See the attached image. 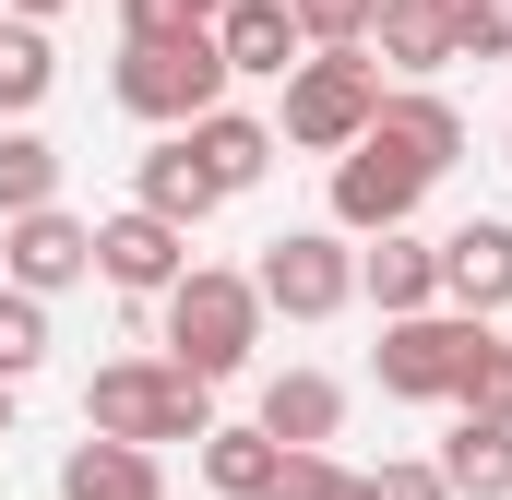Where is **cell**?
<instances>
[{"instance_id": "6da1fadb", "label": "cell", "mask_w": 512, "mask_h": 500, "mask_svg": "<svg viewBox=\"0 0 512 500\" xmlns=\"http://www.w3.org/2000/svg\"><path fill=\"white\" fill-rule=\"evenodd\" d=\"M227 48H215V24H120V60H108V96H120L131 120L155 131H191L203 108H227Z\"/></svg>"}, {"instance_id": "277c9868", "label": "cell", "mask_w": 512, "mask_h": 500, "mask_svg": "<svg viewBox=\"0 0 512 500\" xmlns=\"http://www.w3.org/2000/svg\"><path fill=\"white\" fill-rule=\"evenodd\" d=\"M84 429H108V441H203L215 381H191L179 358H108L84 381Z\"/></svg>"}, {"instance_id": "7402d4cb", "label": "cell", "mask_w": 512, "mask_h": 500, "mask_svg": "<svg viewBox=\"0 0 512 500\" xmlns=\"http://www.w3.org/2000/svg\"><path fill=\"white\" fill-rule=\"evenodd\" d=\"M36 203H60V143L48 131H0V215H36Z\"/></svg>"}, {"instance_id": "4fadbf2b", "label": "cell", "mask_w": 512, "mask_h": 500, "mask_svg": "<svg viewBox=\"0 0 512 500\" xmlns=\"http://www.w3.org/2000/svg\"><path fill=\"white\" fill-rule=\"evenodd\" d=\"M60 500H167V465H155V441L84 429V441L60 453Z\"/></svg>"}, {"instance_id": "8fae6325", "label": "cell", "mask_w": 512, "mask_h": 500, "mask_svg": "<svg viewBox=\"0 0 512 500\" xmlns=\"http://www.w3.org/2000/svg\"><path fill=\"white\" fill-rule=\"evenodd\" d=\"M370 48H382L393 84H429V72H453L465 60V36H453V0H370Z\"/></svg>"}, {"instance_id": "9c48e42d", "label": "cell", "mask_w": 512, "mask_h": 500, "mask_svg": "<svg viewBox=\"0 0 512 500\" xmlns=\"http://www.w3.org/2000/svg\"><path fill=\"white\" fill-rule=\"evenodd\" d=\"M96 274H108L120 298H167V286L191 274V227H167L155 203H120V215L96 227Z\"/></svg>"}, {"instance_id": "4dcf8cb0", "label": "cell", "mask_w": 512, "mask_h": 500, "mask_svg": "<svg viewBox=\"0 0 512 500\" xmlns=\"http://www.w3.org/2000/svg\"><path fill=\"white\" fill-rule=\"evenodd\" d=\"M12 393H24V381H0V441H12Z\"/></svg>"}, {"instance_id": "cb8c5ba5", "label": "cell", "mask_w": 512, "mask_h": 500, "mask_svg": "<svg viewBox=\"0 0 512 500\" xmlns=\"http://www.w3.org/2000/svg\"><path fill=\"white\" fill-rule=\"evenodd\" d=\"M36 358H48V298L0 274V381H36Z\"/></svg>"}, {"instance_id": "30bf717a", "label": "cell", "mask_w": 512, "mask_h": 500, "mask_svg": "<svg viewBox=\"0 0 512 500\" xmlns=\"http://www.w3.org/2000/svg\"><path fill=\"white\" fill-rule=\"evenodd\" d=\"M441 298L477 310V322L512 310V215H465V227L441 239Z\"/></svg>"}, {"instance_id": "f1b7e54d", "label": "cell", "mask_w": 512, "mask_h": 500, "mask_svg": "<svg viewBox=\"0 0 512 500\" xmlns=\"http://www.w3.org/2000/svg\"><path fill=\"white\" fill-rule=\"evenodd\" d=\"M227 0H120V24H215Z\"/></svg>"}, {"instance_id": "44dd1931", "label": "cell", "mask_w": 512, "mask_h": 500, "mask_svg": "<svg viewBox=\"0 0 512 500\" xmlns=\"http://www.w3.org/2000/svg\"><path fill=\"white\" fill-rule=\"evenodd\" d=\"M48 84H60V48H48V24L0 12V120H36V108H48Z\"/></svg>"}, {"instance_id": "7a4b0ae2", "label": "cell", "mask_w": 512, "mask_h": 500, "mask_svg": "<svg viewBox=\"0 0 512 500\" xmlns=\"http://www.w3.org/2000/svg\"><path fill=\"white\" fill-rule=\"evenodd\" d=\"M155 322H167V358L191 381H239L251 346H262V286L227 274V262H191V274L155 298Z\"/></svg>"}, {"instance_id": "ba28073f", "label": "cell", "mask_w": 512, "mask_h": 500, "mask_svg": "<svg viewBox=\"0 0 512 500\" xmlns=\"http://www.w3.org/2000/svg\"><path fill=\"white\" fill-rule=\"evenodd\" d=\"M0 274H12L24 298H60V286H84V274H96V227H84V215H60V203L0 215Z\"/></svg>"}, {"instance_id": "5b68a950", "label": "cell", "mask_w": 512, "mask_h": 500, "mask_svg": "<svg viewBox=\"0 0 512 500\" xmlns=\"http://www.w3.org/2000/svg\"><path fill=\"white\" fill-rule=\"evenodd\" d=\"M251 286L286 322H334V310H358V250H346V227H286V239H262Z\"/></svg>"}, {"instance_id": "9a60e30c", "label": "cell", "mask_w": 512, "mask_h": 500, "mask_svg": "<svg viewBox=\"0 0 512 500\" xmlns=\"http://www.w3.org/2000/svg\"><path fill=\"white\" fill-rule=\"evenodd\" d=\"M131 203H155L167 227H203V215L227 203V179H215V167L191 155V131H167V143H155V155L131 167Z\"/></svg>"}, {"instance_id": "7c38bea8", "label": "cell", "mask_w": 512, "mask_h": 500, "mask_svg": "<svg viewBox=\"0 0 512 500\" xmlns=\"http://www.w3.org/2000/svg\"><path fill=\"white\" fill-rule=\"evenodd\" d=\"M358 298L370 310H441V239H417V227H382V239L358 250Z\"/></svg>"}, {"instance_id": "d6986e66", "label": "cell", "mask_w": 512, "mask_h": 500, "mask_svg": "<svg viewBox=\"0 0 512 500\" xmlns=\"http://www.w3.org/2000/svg\"><path fill=\"white\" fill-rule=\"evenodd\" d=\"M191 155H203L227 191H251V179L286 155V143H274V120H251V108H203V120H191Z\"/></svg>"}, {"instance_id": "e0dca14e", "label": "cell", "mask_w": 512, "mask_h": 500, "mask_svg": "<svg viewBox=\"0 0 512 500\" xmlns=\"http://www.w3.org/2000/svg\"><path fill=\"white\" fill-rule=\"evenodd\" d=\"M370 131H393V143H405V155H417L429 179H441V167L465 155V108H453L441 84H382V120H370Z\"/></svg>"}, {"instance_id": "1f68e13d", "label": "cell", "mask_w": 512, "mask_h": 500, "mask_svg": "<svg viewBox=\"0 0 512 500\" xmlns=\"http://www.w3.org/2000/svg\"><path fill=\"white\" fill-rule=\"evenodd\" d=\"M501 155H512V143H501Z\"/></svg>"}, {"instance_id": "603a6c76", "label": "cell", "mask_w": 512, "mask_h": 500, "mask_svg": "<svg viewBox=\"0 0 512 500\" xmlns=\"http://www.w3.org/2000/svg\"><path fill=\"white\" fill-rule=\"evenodd\" d=\"M453 405H465V417H501V429H512V346L489 334V322H477V346H465V370H453Z\"/></svg>"}, {"instance_id": "2e32d148", "label": "cell", "mask_w": 512, "mask_h": 500, "mask_svg": "<svg viewBox=\"0 0 512 500\" xmlns=\"http://www.w3.org/2000/svg\"><path fill=\"white\" fill-rule=\"evenodd\" d=\"M262 429H274L286 453H322V441L346 429V381L334 370H274L262 381Z\"/></svg>"}, {"instance_id": "3957f363", "label": "cell", "mask_w": 512, "mask_h": 500, "mask_svg": "<svg viewBox=\"0 0 512 500\" xmlns=\"http://www.w3.org/2000/svg\"><path fill=\"white\" fill-rule=\"evenodd\" d=\"M382 60H370V36H346V48H298V72H286V120L274 143H298V155H346L358 131L382 120Z\"/></svg>"}, {"instance_id": "d4e9b609", "label": "cell", "mask_w": 512, "mask_h": 500, "mask_svg": "<svg viewBox=\"0 0 512 500\" xmlns=\"http://www.w3.org/2000/svg\"><path fill=\"white\" fill-rule=\"evenodd\" d=\"M262 500H370V477H346L334 453H286V465H274V489H262Z\"/></svg>"}, {"instance_id": "ac0fdd59", "label": "cell", "mask_w": 512, "mask_h": 500, "mask_svg": "<svg viewBox=\"0 0 512 500\" xmlns=\"http://www.w3.org/2000/svg\"><path fill=\"white\" fill-rule=\"evenodd\" d=\"M429 465L453 477V500H512V429L501 417H453V441Z\"/></svg>"}, {"instance_id": "8992f818", "label": "cell", "mask_w": 512, "mask_h": 500, "mask_svg": "<svg viewBox=\"0 0 512 500\" xmlns=\"http://www.w3.org/2000/svg\"><path fill=\"white\" fill-rule=\"evenodd\" d=\"M417 203H429V167H417L393 131H358V143L334 155V227H346V239L417 227Z\"/></svg>"}, {"instance_id": "52a82bcc", "label": "cell", "mask_w": 512, "mask_h": 500, "mask_svg": "<svg viewBox=\"0 0 512 500\" xmlns=\"http://www.w3.org/2000/svg\"><path fill=\"white\" fill-rule=\"evenodd\" d=\"M465 346H477V310H393L382 322V393H405V405H453V370H465Z\"/></svg>"}, {"instance_id": "5bb4252c", "label": "cell", "mask_w": 512, "mask_h": 500, "mask_svg": "<svg viewBox=\"0 0 512 500\" xmlns=\"http://www.w3.org/2000/svg\"><path fill=\"white\" fill-rule=\"evenodd\" d=\"M215 48H227V72H239V84H286L310 36H298V12H286V0H227V12H215Z\"/></svg>"}, {"instance_id": "484cf974", "label": "cell", "mask_w": 512, "mask_h": 500, "mask_svg": "<svg viewBox=\"0 0 512 500\" xmlns=\"http://www.w3.org/2000/svg\"><path fill=\"white\" fill-rule=\"evenodd\" d=\"M453 36L465 60H512V0H453Z\"/></svg>"}, {"instance_id": "f546056e", "label": "cell", "mask_w": 512, "mask_h": 500, "mask_svg": "<svg viewBox=\"0 0 512 500\" xmlns=\"http://www.w3.org/2000/svg\"><path fill=\"white\" fill-rule=\"evenodd\" d=\"M0 12H24V24H60V12H72V0H0Z\"/></svg>"}, {"instance_id": "4316f807", "label": "cell", "mask_w": 512, "mask_h": 500, "mask_svg": "<svg viewBox=\"0 0 512 500\" xmlns=\"http://www.w3.org/2000/svg\"><path fill=\"white\" fill-rule=\"evenodd\" d=\"M298 12V36L310 48H346V36H370V0H286Z\"/></svg>"}, {"instance_id": "ffe728a7", "label": "cell", "mask_w": 512, "mask_h": 500, "mask_svg": "<svg viewBox=\"0 0 512 500\" xmlns=\"http://www.w3.org/2000/svg\"><path fill=\"white\" fill-rule=\"evenodd\" d=\"M274 465H286V441H274V429H203V489L215 500H262L274 489Z\"/></svg>"}, {"instance_id": "83f0119b", "label": "cell", "mask_w": 512, "mask_h": 500, "mask_svg": "<svg viewBox=\"0 0 512 500\" xmlns=\"http://www.w3.org/2000/svg\"><path fill=\"white\" fill-rule=\"evenodd\" d=\"M370 500H453V477H441V465H417V453H405V465H382V477H370Z\"/></svg>"}]
</instances>
